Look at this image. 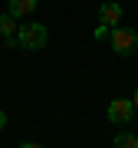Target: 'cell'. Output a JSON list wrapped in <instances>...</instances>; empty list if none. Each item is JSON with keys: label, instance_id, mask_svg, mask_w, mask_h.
<instances>
[{"label": "cell", "instance_id": "ba28073f", "mask_svg": "<svg viewBox=\"0 0 138 148\" xmlns=\"http://www.w3.org/2000/svg\"><path fill=\"white\" fill-rule=\"evenodd\" d=\"M109 36H112V27L99 20V27H96V40H109Z\"/></svg>", "mask_w": 138, "mask_h": 148}, {"label": "cell", "instance_id": "7a4b0ae2", "mask_svg": "<svg viewBox=\"0 0 138 148\" xmlns=\"http://www.w3.org/2000/svg\"><path fill=\"white\" fill-rule=\"evenodd\" d=\"M112 53L115 56H135L138 53V30L135 27H112Z\"/></svg>", "mask_w": 138, "mask_h": 148}, {"label": "cell", "instance_id": "30bf717a", "mask_svg": "<svg viewBox=\"0 0 138 148\" xmlns=\"http://www.w3.org/2000/svg\"><path fill=\"white\" fill-rule=\"evenodd\" d=\"M132 102H135V112H138V89H135V95H132Z\"/></svg>", "mask_w": 138, "mask_h": 148}, {"label": "cell", "instance_id": "5b68a950", "mask_svg": "<svg viewBox=\"0 0 138 148\" xmlns=\"http://www.w3.org/2000/svg\"><path fill=\"white\" fill-rule=\"evenodd\" d=\"M40 7V0H10L7 3V10H10L13 16H33Z\"/></svg>", "mask_w": 138, "mask_h": 148}, {"label": "cell", "instance_id": "6da1fadb", "mask_svg": "<svg viewBox=\"0 0 138 148\" xmlns=\"http://www.w3.org/2000/svg\"><path fill=\"white\" fill-rule=\"evenodd\" d=\"M46 40H49V30L43 27V23H36V20L20 23V30H16V46L30 49V53L43 49V46H46Z\"/></svg>", "mask_w": 138, "mask_h": 148}, {"label": "cell", "instance_id": "277c9868", "mask_svg": "<svg viewBox=\"0 0 138 148\" xmlns=\"http://www.w3.org/2000/svg\"><path fill=\"white\" fill-rule=\"evenodd\" d=\"M20 16H13L10 10L7 13H0V40L7 43V46H16V30H20Z\"/></svg>", "mask_w": 138, "mask_h": 148}, {"label": "cell", "instance_id": "52a82bcc", "mask_svg": "<svg viewBox=\"0 0 138 148\" xmlns=\"http://www.w3.org/2000/svg\"><path fill=\"white\" fill-rule=\"evenodd\" d=\"M115 148H138V135H132V132H118V135H115Z\"/></svg>", "mask_w": 138, "mask_h": 148}, {"label": "cell", "instance_id": "9c48e42d", "mask_svg": "<svg viewBox=\"0 0 138 148\" xmlns=\"http://www.w3.org/2000/svg\"><path fill=\"white\" fill-rule=\"evenodd\" d=\"M0 128H7V112L0 109Z\"/></svg>", "mask_w": 138, "mask_h": 148}, {"label": "cell", "instance_id": "3957f363", "mask_svg": "<svg viewBox=\"0 0 138 148\" xmlns=\"http://www.w3.org/2000/svg\"><path fill=\"white\" fill-rule=\"evenodd\" d=\"M109 122H115V125H128V122H132V115H135V102L132 99H112L109 102Z\"/></svg>", "mask_w": 138, "mask_h": 148}, {"label": "cell", "instance_id": "8992f818", "mask_svg": "<svg viewBox=\"0 0 138 148\" xmlns=\"http://www.w3.org/2000/svg\"><path fill=\"white\" fill-rule=\"evenodd\" d=\"M99 20L109 23V27H118V20H122V3H102Z\"/></svg>", "mask_w": 138, "mask_h": 148}]
</instances>
